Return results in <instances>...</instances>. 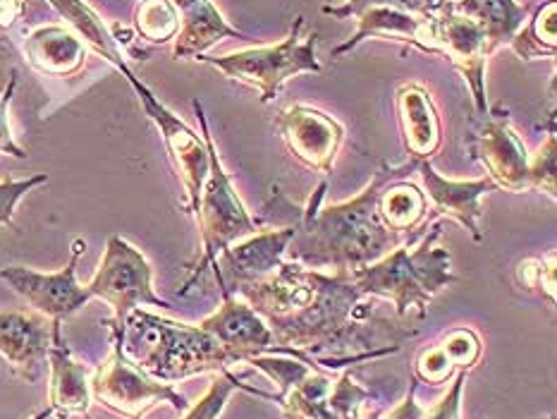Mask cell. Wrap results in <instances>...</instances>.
<instances>
[{
	"mask_svg": "<svg viewBox=\"0 0 557 419\" xmlns=\"http://www.w3.org/2000/svg\"><path fill=\"white\" fill-rule=\"evenodd\" d=\"M417 168L419 161L414 159H409L405 165L381 163L379 173L355 199L329 204V207H321L329 183L317 187L307 207H297L281 187L273 185V197L263 204L261 215L253 219V223L273 227L293 225L295 235L285 251L289 261L313 271L333 269L337 275H349L407 243L405 235L383 225L375 211V199L387 180L409 177L417 173Z\"/></svg>",
	"mask_w": 557,
	"mask_h": 419,
	"instance_id": "6da1fadb",
	"label": "cell"
},
{
	"mask_svg": "<svg viewBox=\"0 0 557 419\" xmlns=\"http://www.w3.org/2000/svg\"><path fill=\"white\" fill-rule=\"evenodd\" d=\"M237 297L269 323L275 355H289L305 362L317 357L355 321L371 311L361 309V295L349 275L323 273L283 261L269 279L247 287Z\"/></svg>",
	"mask_w": 557,
	"mask_h": 419,
	"instance_id": "7a4b0ae2",
	"label": "cell"
},
{
	"mask_svg": "<svg viewBox=\"0 0 557 419\" xmlns=\"http://www.w3.org/2000/svg\"><path fill=\"white\" fill-rule=\"evenodd\" d=\"M123 353L132 365L159 381H180L203 374V371L230 369V357L223 345L201 323H180L153 317L144 309H132L123 331Z\"/></svg>",
	"mask_w": 557,
	"mask_h": 419,
	"instance_id": "3957f363",
	"label": "cell"
},
{
	"mask_svg": "<svg viewBox=\"0 0 557 419\" xmlns=\"http://www.w3.org/2000/svg\"><path fill=\"white\" fill-rule=\"evenodd\" d=\"M441 235L443 223H435L417 249L409 251V245H399L383 259L349 273V281L364 297L391 299L397 317H405L411 307L419 309V317H426L431 299L459 281L450 269V251L435 247Z\"/></svg>",
	"mask_w": 557,
	"mask_h": 419,
	"instance_id": "277c9868",
	"label": "cell"
},
{
	"mask_svg": "<svg viewBox=\"0 0 557 419\" xmlns=\"http://www.w3.org/2000/svg\"><path fill=\"white\" fill-rule=\"evenodd\" d=\"M194 113H197V120L201 125V137L209 147L211 156V165H209V177H206L203 189H201V199H199V209H197V223H199V235H201V259L197 267L191 271V279L185 283V287L180 293L187 295L189 287L201 279V273L206 267H213L215 257L221 255L223 249H227L233 243H237L239 237H249L257 233V223L249 215L247 207L242 204L239 195L233 187V180L225 173V168L221 163V156H218V149L211 137L209 130V120H206L203 106L199 99L191 101Z\"/></svg>",
	"mask_w": 557,
	"mask_h": 419,
	"instance_id": "5b68a950",
	"label": "cell"
},
{
	"mask_svg": "<svg viewBox=\"0 0 557 419\" xmlns=\"http://www.w3.org/2000/svg\"><path fill=\"white\" fill-rule=\"evenodd\" d=\"M301 29H305V17L299 15L281 44L247 48L221 58L199 56L197 60L221 70L227 79L253 87L261 94V103H271L287 79L301 72H323L317 60L319 34H309L305 39Z\"/></svg>",
	"mask_w": 557,
	"mask_h": 419,
	"instance_id": "8992f818",
	"label": "cell"
},
{
	"mask_svg": "<svg viewBox=\"0 0 557 419\" xmlns=\"http://www.w3.org/2000/svg\"><path fill=\"white\" fill-rule=\"evenodd\" d=\"M151 279V263L135 245H129L127 239L120 235H113L108 239L101 267L87 285V291L91 297H99L103 303L111 305L113 319L106 323H111L113 338L123 341L127 315L132 309H139V305L171 309L165 299L153 293Z\"/></svg>",
	"mask_w": 557,
	"mask_h": 419,
	"instance_id": "52a82bcc",
	"label": "cell"
},
{
	"mask_svg": "<svg viewBox=\"0 0 557 419\" xmlns=\"http://www.w3.org/2000/svg\"><path fill=\"white\" fill-rule=\"evenodd\" d=\"M91 398L125 419H144L153 405L171 403L177 412H187L189 405L171 383L159 381L132 365L123 353V341L113 338V353L91 374Z\"/></svg>",
	"mask_w": 557,
	"mask_h": 419,
	"instance_id": "ba28073f",
	"label": "cell"
},
{
	"mask_svg": "<svg viewBox=\"0 0 557 419\" xmlns=\"http://www.w3.org/2000/svg\"><path fill=\"white\" fill-rule=\"evenodd\" d=\"M115 67L127 77L132 89H135L139 96V103L144 106V111H147V115L153 120V125L159 127L168 149V159H171L180 183H183V189H185V209L189 213H197L201 189H203L206 177H209V165H211L209 147H206L203 137H199L197 132L189 130L185 120H180L171 108H165L159 99H156V94L135 75V72H132L127 60H117Z\"/></svg>",
	"mask_w": 557,
	"mask_h": 419,
	"instance_id": "9c48e42d",
	"label": "cell"
},
{
	"mask_svg": "<svg viewBox=\"0 0 557 419\" xmlns=\"http://www.w3.org/2000/svg\"><path fill=\"white\" fill-rule=\"evenodd\" d=\"M467 149L488 171V180L505 192L531 189V159L524 141L512 127L510 113L503 108L479 115L467 135Z\"/></svg>",
	"mask_w": 557,
	"mask_h": 419,
	"instance_id": "30bf717a",
	"label": "cell"
},
{
	"mask_svg": "<svg viewBox=\"0 0 557 419\" xmlns=\"http://www.w3.org/2000/svg\"><path fill=\"white\" fill-rule=\"evenodd\" d=\"M431 48L433 56H443L465 77L476 106V115L488 113L486 101V60L493 53L488 41L476 22L457 15L447 0L441 15L431 20Z\"/></svg>",
	"mask_w": 557,
	"mask_h": 419,
	"instance_id": "8fae6325",
	"label": "cell"
},
{
	"mask_svg": "<svg viewBox=\"0 0 557 419\" xmlns=\"http://www.w3.org/2000/svg\"><path fill=\"white\" fill-rule=\"evenodd\" d=\"M87 243L77 237L72 239V255L65 269L41 273L27 267H5L0 269V281H5L20 297L27 299L34 311L51 321H63L91 299L87 285L77 283V263Z\"/></svg>",
	"mask_w": 557,
	"mask_h": 419,
	"instance_id": "7c38bea8",
	"label": "cell"
},
{
	"mask_svg": "<svg viewBox=\"0 0 557 419\" xmlns=\"http://www.w3.org/2000/svg\"><path fill=\"white\" fill-rule=\"evenodd\" d=\"M295 235L293 225L273 227V231L253 233L249 239L230 245L215 257L213 273L223 295H239L247 287L269 279L281 267L289 239Z\"/></svg>",
	"mask_w": 557,
	"mask_h": 419,
	"instance_id": "4fadbf2b",
	"label": "cell"
},
{
	"mask_svg": "<svg viewBox=\"0 0 557 419\" xmlns=\"http://www.w3.org/2000/svg\"><path fill=\"white\" fill-rule=\"evenodd\" d=\"M287 151L313 173H331L345 139V127L329 113L305 103L287 106L275 118Z\"/></svg>",
	"mask_w": 557,
	"mask_h": 419,
	"instance_id": "5bb4252c",
	"label": "cell"
},
{
	"mask_svg": "<svg viewBox=\"0 0 557 419\" xmlns=\"http://www.w3.org/2000/svg\"><path fill=\"white\" fill-rule=\"evenodd\" d=\"M53 321L39 311H0V357L12 377L27 383L39 381L51 347Z\"/></svg>",
	"mask_w": 557,
	"mask_h": 419,
	"instance_id": "9a60e30c",
	"label": "cell"
},
{
	"mask_svg": "<svg viewBox=\"0 0 557 419\" xmlns=\"http://www.w3.org/2000/svg\"><path fill=\"white\" fill-rule=\"evenodd\" d=\"M417 173L423 183V195H426V201H431V215L429 221H423V227L429 231V223L435 219H453L459 225H465L469 235L481 243L483 233H481V197L488 195V192H495L498 187L493 185V180L481 177V180H447L443 175L435 173V168L431 161H419Z\"/></svg>",
	"mask_w": 557,
	"mask_h": 419,
	"instance_id": "2e32d148",
	"label": "cell"
},
{
	"mask_svg": "<svg viewBox=\"0 0 557 419\" xmlns=\"http://www.w3.org/2000/svg\"><path fill=\"white\" fill-rule=\"evenodd\" d=\"M201 326L223 345V350L233 357V362H249L251 357L275 355V341L257 311L237 295H223V305L215 315L201 321Z\"/></svg>",
	"mask_w": 557,
	"mask_h": 419,
	"instance_id": "e0dca14e",
	"label": "cell"
},
{
	"mask_svg": "<svg viewBox=\"0 0 557 419\" xmlns=\"http://www.w3.org/2000/svg\"><path fill=\"white\" fill-rule=\"evenodd\" d=\"M48 365H51V389L48 403L60 419L87 415L91 405V374L94 371L75 362L63 338V321H53L51 347H48Z\"/></svg>",
	"mask_w": 557,
	"mask_h": 419,
	"instance_id": "ac0fdd59",
	"label": "cell"
},
{
	"mask_svg": "<svg viewBox=\"0 0 557 419\" xmlns=\"http://www.w3.org/2000/svg\"><path fill=\"white\" fill-rule=\"evenodd\" d=\"M395 108L399 135H403L409 159L431 161V156L443 144L441 115L433 103L431 91L417 82L403 84L395 94Z\"/></svg>",
	"mask_w": 557,
	"mask_h": 419,
	"instance_id": "d6986e66",
	"label": "cell"
},
{
	"mask_svg": "<svg viewBox=\"0 0 557 419\" xmlns=\"http://www.w3.org/2000/svg\"><path fill=\"white\" fill-rule=\"evenodd\" d=\"M431 20L419 17L411 12L393 10V8H369L357 17L359 27L355 36H349L345 44L333 48V58H343L345 53L355 51L359 44L367 39H395L419 48L423 53H433L431 48Z\"/></svg>",
	"mask_w": 557,
	"mask_h": 419,
	"instance_id": "ffe728a7",
	"label": "cell"
},
{
	"mask_svg": "<svg viewBox=\"0 0 557 419\" xmlns=\"http://www.w3.org/2000/svg\"><path fill=\"white\" fill-rule=\"evenodd\" d=\"M180 15V32L175 36L173 56L177 60L199 58L221 39H247L230 27L211 0H173Z\"/></svg>",
	"mask_w": 557,
	"mask_h": 419,
	"instance_id": "44dd1931",
	"label": "cell"
},
{
	"mask_svg": "<svg viewBox=\"0 0 557 419\" xmlns=\"http://www.w3.org/2000/svg\"><path fill=\"white\" fill-rule=\"evenodd\" d=\"M87 44L63 24H44L24 41L27 63L48 77H70L82 70L87 60Z\"/></svg>",
	"mask_w": 557,
	"mask_h": 419,
	"instance_id": "7402d4cb",
	"label": "cell"
},
{
	"mask_svg": "<svg viewBox=\"0 0 557 419\" xmlns=\"http://www.w3.org/2000/svg\"><path fill=\"white\" fill-rule=\"evenodd\" d=\"M481 355V338L471 329H453L445 333L441 343L421 350L414 362V374L419 381L445 383L457 371H469Z\"/></svg>",
	"mask_w": 557,
	"mask_h": 419,
	"instance_id": "603a6c76",
	"label": "cell"
},
{
	"mask_svg": "<svg viewBox=\"0 0 557 419\" xmlns=\"http://www.w3.org/2000/svg\"><path fill=\"white\" fill-rule=\"evenodd\" d=\"M375 211H379V219L385 227L407 235L426 221L429 201L417 183H409V177H395L381 187Z\"/></svg>",
	"mask_w": 557,
	"mask_h": 419,
	"instance_id": "cb8c5ba5",
	"label": "cell"
},
{
	"mask_svg": "<svg viewBox=\"0 0 557 419\" xmlns=\"http://www.w3.org/2000/svg\"><path fill=\"white\" fill-rule=\"evenodd\" d=\"M457 15H465L486 32L495 48L512 41V36L527 22V8L517 0H450Z\"/></svg>",
	"mask_w": 557,
	"mask_h": 419,
	"instance_id": "d4e9b609",
	"label": "cell"
},
{
	"mask_svg": "<svg viewBox=\"0 0 557 419\" xmlns=\"http://www.w3.org/2000/svg\"><path fill=\"white\" fill-rule=\"evenodd\" d=\"M60 15L67 20V27L75 32L79 39L91 46L96 53L106 58L108 63L115 65L117 60H125L123 48L117 46L113 32L106 27L103 20L84 3V0H48Z\"/></svg>",
	"mask_w": 557,
	"mask_h": 419,
	"instance_id": "484cf974",
	"label": "cell"
},
{
	"mask_svg": "<svg viewBox=\"0 0 557 419\" xmlns=\"http://www.w3.org/2000/svg\"><path fill=\"white\" fill-rule=\"evenodd\" d=\"M512 51L522 60L557 56V0H546L512 36Z\"/></svg>",
	"mask_w": 557,
	"mask_h": 419,
	"instance_id": "4316f807",
	"label": "cell"
},
{
	"mask_svg": "<svg viewBox=\"0 0 557 419\" xmlns=\"http://www.w3.org/2000/svg\"><path fill=\"white\" fill-rule=\"evenodd\" d=\"M135 29L149 44L173 41L180 32V15L173 0H139L135 8Z\"/></svg>",
	"mask_w": 557,
	"mask_h": 419,
	"instance_id": "83f0119b",
	"label": "cell"
},
{
	"mask_svg": "<svg viewBox=\"0 0 557 419\" xmlns=\"http://www.w3.org/2000/svg\"><path fill=\"white\" fill-rule=\"evenodd\" d=\"M447 0H329L321 10L323 15L335 17V20H347V17H359L361 12L369 8H393L411 12V15L419 17H435L441 15Z\"/></svg>",
	"mask_w": 557,
	"mask_h": 419,
	"instance_id": "f1b7e54d",
	"label": "cell"
},
{
	"mask_svg": "<svg viewBox=\"0 0 557 419\" xmlns=\"http://www.w3.org/2000/svg\"><path fill=\"white\" fill-rule=\"evenodd\" d=\"M235 391H249V393H253V395H259V398L271 400L269 393H263V391H257V389L247 386V383H242V381L233 374V371L225 369V371H221V377H218V379L211 383L209 393H206L203 398L191 407V410L185 412V419H218V415L223 412V407H225L227 398H230V395H233Z\"/></svg>",
	"mask_w": 557,
	"mask_h": 419,
	"instance_id": "f546056e",
	"label": "cell"
},
{
	"mask_svg": "<svg viewBox=\"0 0 557 419\" xmlns=\"http://www.w3.org/2000/svg\"><path fill=\"white\" fill-rule=\"evenodd\" d=\"M371 400V393L352 381V374H345L333 381V389L329 395V410L333 419H364L367 405Z\"/></svg>",
	"mask_w": 557,
	"mask_h": 419,
	"instance_id": "4dcf8cb0",
	"label": "cell"
},
{
	"mask_svg": "<svg viewBox=\"0 0 557 419\" xmlns=\"http://www.w3.org/2000/svg\"><path fill=\"white\" fill-rule=\"evenodd\" d=\"M517 281L527 291H536L548 297V303L555 305V255L548 257H529L519 261Z\"/></svg>",
	"mask_w": 557,
	"mask_h": 419,
	"instance_id": "1f68e13d",
	"label": "cell"
},
{
	"mask_svg": "<svg viewBox=\"0 0 557 419\" xmlns=\"http://www.w3.org/2000/svg\"><path fill=\"white\" fill-rule=\"evenodd\" d=\"M531 189L546 192L555 201L557 199V185H555V130L550 127L548 139L539 149L536 159L531 161Z\"/></svg>",
	"mask_w": 557,
	"mask_h": 419,
	"instance_id": "d6a6232c",
	"label": "cell"
},
{
	"mask_svg": "<svg viewBox=\"0 0 557 419\" xmlns=\"http://www.w3.org/2000/svg\"><path fill=\"white\" fill-rule=\"evenodd\" d=\"M48 183V175L39 173L24 180H3L0 183V225H12V215H15L17 201L32 192L34 187H39Z\"/></svg>",
	"mask_w": 557,
	"mask_h": 419,
	"instance_id": "836d02e7",
	"label": "cell"
},
{
	"mask_svg": "<svg viewBox=\"0 0 557 419\" xmlns=\"http://www.w3.org/2000/svg\"><path fill=\"white\" fill-rule=\"evenodd\" d=\"M15 87H17V72H12L5 91L0 94V153L15 156V159H27V151H24L20 144L12 139V130L8 123V108L12 101V94H15Z\"/></svg>",
	"mask_w": 557,
	"mask_h": 419,
	"instance_id": "e575fe53",
	"label": "cell"
},
{
	"mask_svg": "<svg viewBox=\"0 0 557 419\" xmlns=\"http://www.w3.org/2000/svg\"><path fill=\"white\" fill-rule=\"evenodd\" d=\"M27 5V0H0V32H8L24 15Z\"/></svg>",
	"mask_w": 557,
	"mask_h": 419,
	"instance_id": "d590c367",
	"label": "cell"
},
{
	"mask_svg": "<svg viewBox=\"0 0 557 419\" xmlns=\"http://www.w3.org/2000/svg\"><path fill=\"white\" fill-rule=\"evenodd\" d=\"M48 417H53V410H51V407H46L44 412H39L36 417H32V419H48Z\"/></svg>",
	"mask_w": 557,
	"mask_h": 419,
	"instance_id": "8d00e7d4",
	"label": "cell"
},
{
	"mask_svg": "<svg viewBox=\"0 0 557 419\" xmlns=\"http://www.w3.org/2000/svg\"><path fill=\"white\" fill-rule=\"evenodd\" d=\"M27 3H32V0H27Z\"/></svg>",
	"mask_w": 557,
	"mask_h": 419,
	"instance_id": "74e56055",
	"label": "cell"
}]
</instances>
